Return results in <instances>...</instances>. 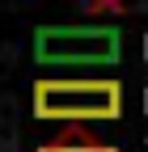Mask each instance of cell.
I'll return each mask as SVG.
<instances>
[{
	"instance_id": "6da1fadb",
	"label": "cell",
	"mask_w": 148,
	"mask_h": 152,
	"mask_svg": "<svg viewBox=\"0 0 148 152\" xmlns=\"http://www.w3.org/2000/svg\"><path fill=\"white\" fill-rule=\"evenodd\" d=\"M38 114H119L114 85H47L38 89Z\"/></svg>"
},
{
	"instance_id": "7a4b0ae2",
	"label": "cell",
	"mask_w": 148,
	"mask_h": 152,
	"mask_svg": "<svg viewBox=\"0 0 148 152\" xmlns=\"http://www.w3.org/2000/svg\"><path fill=\"white\" fill-rule=\"evenodd\" d=\"M114 47L119 38L106 30H51L38 38V55L47 59H110Z\"/></svg>"
}]
</instances>
